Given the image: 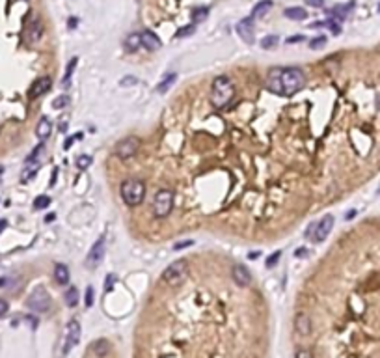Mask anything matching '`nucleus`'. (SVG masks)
Masks as SVG:
<instances>
[{"label":"nucleus","instance_id":"f257e3e1","mask_svg":"<svg viewBox=\"0 0 380 358\" xmlns=\"http://www.w3.org/2000/svg\"><path fill=\"white\" fill-rule=\"evenodd\" d=\"M306 84V75L300 67H272L267 75V88L276 95H295Z\"/></svg>","mask_w":380,"mask_h":358},{"label":"nucleus","instance_id":"f03ea898","mask_svg":"<svg viewBox=\"0 0 380 358\" xmlns=\"http://www.w3.org/2000/svg\"><path fill=\"white\" fill-rule=\"evenodd\" d=\"M233 95H235V84L229 77L225 75H220L212 80L211 84V103L212 106L216 108H222V106L229 105L231 103Z\"/></svg>","mask_w":380,"mask_h":358},{"label":"nucleus","instance_id":"7ed1b4c3","mask_svg":"<svg viewBox=\"0 0 380 358\" xmlns=\"http://www.w3.org/2000/svg\"><path fill=\"white\" fill-rule=\"evenodd\" d=\"M120 194L129 207H136L146 198V183L142 179H125L120 187Z\"/></svg>","mask_w":380,"mask_h":358},{"label":"nucleus","instance_id":"20e7f679","mask_svg":"<svg viewBox=\"0 0 380 358\" xmlns=\"http://www.w3.org/2000/svg\"><path fill=\"white\" fill-rule=\"evenodd\" d=\"M189 276V261L187 260H176L174 263H170L166 271L162 273V280L166 282L168 286H179L183 284Z\"/></svg>","mask_w":380,"mask_h":358},{"label":"nucleus","instance_id":"39448f33","mask_svg":"<svg viewBox=\"0 0 380 358\" xmlns=\"http://www.w3.org/2000/svg\"><path fill=\"white\" fill-rule=\"evenodd\" d=\"M174 207V194L168 189L157 190L155 198H153V215L157 218H166L172 213Z\"/></svg>","mask_w":380,"mask_h":358},{"label":"nucleus","instance_id":"423d86ee","mask_svg":"<svg viewBox=\"0 0 380 358\" xmlns=\"http://www.w3.org/2000/svg\"><path fill=\"white\" fill-rule=\"evenodd\" d=\"M26 306H28L32 312H35V314H45V312L50 308V295L47 293V289L37 286L28 295Z\"/></svg>","mask_w":380,"mask_h":358},{"label":"nucleus","instance_id":"0eeeda50","mask_svg":"<svg viewBox=\"0 0 380 358\" xmlns=\"http://www.w3.org/2000/svg\"><path fill=\"white\" fill-rule=\"evenodd\" d=\"M43 142L39 144V146H35L34 151L26 157V166H24V172H22V181H30V177H34L35 176V172L39 170V166H41V155H43Z\"/></svg>","mask_w":380,"mask_h":358},{"label":"nucleus","instance_id":"6e6552de","mask_svg":"<svg viewBox=\"0 0 380 358\" xmlns=\"http://www.w3.org/2000/svg\"><path fill=\"white\" fill-rule=\"evenodd\" d=\"M138 149H140V140L136 136H127V138L116 144V155L120 157L121 161H127V159L134 157L138 153Z\"/></svg>","mask_w":380,"mask_h":358},{"label":"nucleus","instance_id":"1a4fd4ad","mask_svg":"<svg viewBox=\"0 0 380 358\" xmlns=\"http://www.w3.org/2000/svg\"><path fill=\"white\" fill-rule=\"evenodd\" d=\"M103 254H105V239L99 237L93 246L90 248V252L86 256V267L88 269H97L101 265V261H103Z\"/></svg>","mask_w":380,"mask_h":358},{"label":"nucleus","instance_id":"9d476101","mask_svg":"<svg viewBox=\"0 0 380 358\" xmlns=\"http://www.w3.org/2000/svg\"><path fill=\"white\" fill-rule=\"evenodd\" d=\"M332 228H334V217L332 215H324L319 222L315 224V233H313V243H323L324 239L330 235Z\"/></svg>","mask_w":380,"mask_h":358},{"label":"nucleus","instance_id":"9b49d317","mask_svg":"<svg viewBox=\"0 0 380 358\" xmlns=\"http://www.w3.org/2000/svg\"><path fill=\"white\" fill-rule=\"evenodd\" d=\"M80 340V325L78 321H69L67 325V334H65V345H63V355H69L71 349H75Z\"/></svg>","mask_w":380,"mask_h":358},{"label":"nucleus","instance_id":"f8f14e48","mask_svg":"<svg viewBox=\"0 0 380 358\" xmlns=\"http://www.w3.org/2000/svg\"><path fill=\"white\" fill-rule=\"evenodd\" d=\"M50 86H52V80H50V77L35 78L34 82H32V86H30V90H28V99H30V101H34V99L45 95V93L50 90Z\"/></svg>","mask_w":380,"mask_h":358},{"label":"nucleus","instance_id":"ddd939ff","mask_svg":"<svg viewBox=\"0 0 380 358\" xmlns=\"http://www.w3.org/2000/svg\"><path fill=\"white\" fill-rule=\"evenodd\" d=\"M43 37V24L39 19H32V21L26 24V32H24V39L30 45H35Z\"/></svg>","mask_w":380,"mask_h":358},{"label":"nucleus","instance_id":"4468645a","mask_svg":"<svg viewBox=\"0 0 380 358\" xmlns=\"http://www.w3.org/2000/svg\"><path fill=\"white\" fill-rule=\"evenodd\" d=\"M237 34L240 35V39L248 45H252L255 41V35H253V19L252 17H246L237 24Z\"/></svg>","mask_w":380,"mask_h":358},{"label":"nucleus","instance_id":"2eb2a0df","mask_svg":"<svg viewBox=\"0 0 380 358\" xmlns=\"http://www.w3.org/2000/svg\"><path fill=\"white\" fill-rule=\"evenodd\" d=\"M231 274H233V280H235V284L240 286V288H246V286L252 284V274H250V271H248L244 265H235L233 271H231Z\"/></svg>","mask_w":380,"mask_h":358},{"label":"nucleus","instance_id":"dca6fc26","mask_svg":"<svg viewBox=\"0 0 380 358\" xmlns=\"http://www.w3.org/2000/svg\"><path fill=\"white\" fill-rule=\"evenodd\" d=\"M140 39H142V47H146L148 50H159L162 47L161 37H159L155 32H151V30H144L140 34Z\"/></svg>","mask_w":380,"mask_h":358},{"label":"nucleus","instance_id":"f3484780","mask_svg":"<svg viewBox=\"0 0 380 358\" xmlns=\"http://www.w3.org/2000/svg\"><path fill=\"white\" fill-rule=\"evenodd\" d=\"M295 329H296V332H298L300 336H310L311 334V317L308 316V314H304V312L296 314Z\"/></svg>","mask_w":380,"mask_h":358},{"label":"nucleus","instance_id":"a211bd4d","mask_svg":"<svg viewBox=\"0 0 380 358\" xmlns=\"http://www.w3.org/2000/svg\"><path fill=\"white\" fill-rule=\"evenodd\" d=\"M50 133H52V123H50V119L47 116H43L35 125V136L41 142H45L50 136Z\"/></svg>","mask_w":380,"mask_h":358},{"label":"nucleus","instance_id":"6ab92c4d","mask_svg":"<svg viewBox=\"0 0 380 358\" xmlns=\"http://www.w3.org/2000/svg\"><path fill=\"white\" fill-rule=\"evenodd\" d=\"M54 278H56V284L67 286L69 284V269L65 267L63 263H56L54 265Z\"/></svg>","mask_w":380,"mask_h":358},{"label":"nucleus","instance_id":"aec40b11","mask_svg":"<svg viewBox=\"0 0 380 358\" xmlns=\"http://www.w3.org/2000/svg\"><path fill=\"white\" fill-rule=\"evenodd\" d=\"M283 15L291 19V21H304L306 17H308V11L304 9V7H298V6H293V7H287Z\"/></svg>","mask_w":380,"mask_h":358},{"label":"nucleus","instance_id":"412c9836","mask_svg":"<svg viewBox=\"0 0 380 358\" xmlns=\"http://www.w3.org/2000/svg\"><path fill=\"white\" fill-rule=\"evenodd\" d=\"M92 353L99 358H105L110 353V344L106 340H97V342L92 344Z\"/></svg>","mask_w":380,"mask_h":358},{"label":"nucleus","instance_id":"4be33fe9","mask_svg":"<svg viewBox=\"0 0 380 358\" xmlns=\"http://www.w3.org/2000/svg\"><path fill=\"white\" fill-rule=\"evenodd\" d=\"M270 7H272V2H270V0H261V2H257V4L253 6L250 17H252V19H259V17H263V15L267 13Z\"/></svg>","mask_w":380,"mask_h":358},{"label":"nucleus","instance_id":"5701e85b","mask_svg":"<svg viewBox=\"0 0 380 358\" xmlns=\"http://www.w3.org/2000/svg\"><path fill=\"white\" fill-rule=\"evenodd\" d=\"M176 80H177V73H168V75H166V77H164L161 82H159V86H157V91H159V93H164V91H168L172 86L176 84Z\"/></svg>","mask_w":380,"mask_h":358},{"label":"nucleus","instance_id":"b1692460","mask_svg":"<svg viewBox=\"0 0 380 358\" xmlns=\"http://www.w3.org/2000/svg\"><path fill=\"white\" fill-rule=\"evenodd\" d=\"M142 47V39H140V34H131L129 37L125 39V49L129 52H136V50Z\"/></svg>","mask_w":380,"mask_h":358},{"label":"nucleus","instance_id":"393cba45","mask_svg":"<svg viewBox=\"0 0 380 358\" xmlns=\"http://www.w3.org/2000/svg\"><path fill=\"white\" fill-rule=\"evenodd\" d=\"M78 289L77 288H69L65 291V304L69 306V308H75L78 304Z\"/></svg>","mask_w":380,"mask_h":358},{"label":"nucleus","instance_id":"a878e982","mask_svg":"<svg viewBox=\"0 0 380 358\" xmlns=\"http://www.w3.org/2000/svg\"><path fill=\"white\" fill-rule=\"evenodd\" d=\"M352 7H354V2H349L347 6H336L334 7V11H332V17H334V19H343Z\"/></svg>","mask_w":380,"mask_h":358},{"label":"nucleus","instance_id":"bb28decb","mask_svg":"<svg viewBox=\"0 0 380 358\" xmlns=\"http://www.w3.org/2000/svg\"><path fill=\"white\" fill-rule=\"evenodd\" d=\"M67 105H71V99H69V95H58L54 101H52V108L54 110H62V108H65Z\"/></svg>","mask_w":380,"mask_h":358},{"label":"nucleus","instance_id":"cd10ccee","mask_svg":"<svg viewBox=\"0 0 380 358\" xmlns=\"http://www.w3.org/2000/svg\"><path fill=\"white\" fill-rule=\"evenodd\" d=\"M278 43H280V37H278V35H265V37L261 39V47H263V49H274Z\"/></svg>","mask_w":380,"mask_h":358},{"label":"nucleus","instance_id":"c85d7f7f","mask_svg":"<svg viewBox=\"0 0 380 358\" xmlns=\"http://www.w3.org/2000/svg\"><path fill=\"white\" fill-rule=\"evenodd\" d=\"M50 205V198L49 196H45V194H41V196H37L34 200V209H47Z\"/></svg>","mask_w":380,"mask_h":358},{"label":"nucleus","instance_id":"c756f323","mask_svg":"<svg viewBox=\"0 0 380 358\" xmlns=\"http://www.w3.org/2000/svg\"><path fill=\"white\" fill-rule=\"evenodd\" d=\"M77 63H78V58H71V62L67 63V69H65V75H63V84L69 82V78H71V75H73L75 67H77Z\"/></svg>","mask_w":380,"mask_h":358},{"label":"nucleus","instance_id":"7c9ffc66","mask_svg":"<svg viewBox=\"0 0 380 358\" xmlns=\"http://www.w3.org/2000/svg\"><path fill=\"white\" fill-rule=\"evenodd\" d=\"M207 13H209V9H207V7H196V9L192 11V15H194V17H192V21L199 22L201 19H205V17H207Z\"/></svg>","mask_w":380,"mask_h":358},{"label":"nucleus","instance_id":"2f4dec72","mask_svg":"<svg viewBox=\"0 0 380 358\" xmlns=\"http://www.w3.org/2000/svg\"><path fill=\"white\" fill-rule=\"evenodd\" d=\"M90 164H92V157H90V155H80L77 159V166L80 170H86Z\"/></svg>","mask_w":380,"mask_h":358},{"label":"nucleus","instance_id":"473e14b6","mask_svg":"<svg viewBox=\"0 0 380 358\" xmlns=\"http://www.w3.org/2000/svg\"><path fill=\"white\" fill-rule=\"evenodd\" d=\"M323 45H326V37H324V35H319V37H315V39H311L310 41L311 49H321Z\"/></svg>","mask_w":380,"mask_h":358},{"label":"nucleus","instance_id":"72a5a7b5","mask_svg":"<svg viewBox=\"0 0 380 358\" xmlns=\"http://www.w3.org/2000/svg\"><path fill=\"white\" fill-rule=\"evenodd\" d=\"M280 258H282V252L278 250V252H274V254H272V256H270V258H268V260H267V267H268V269H270V267H274L276 263L280 261Z\"/></svg>","mask_w":380,"mask_h":358},{"label":"nucleus","instance_id":"f704fd0d","mask_svg":"<svg viewBox=\"0 0 380 358\" xmlns=\"http://www.w3.org/2000/svg\"><path fill=\"white\" fill-rule=\"evenodd\" d=\"M84 302H86V308H90V306L93 304V288H92V286H88V289H86Z\"/></svg>","mask_w":380,"mask_h":358},{"label":"nucleus","instance_id":"c9c22d12","mask_svg":"<svg viewBox=\"0 0 380 358\" xmlns=\"http://www.w3.org/2000/svg\"><path fill=\"white\" fill-rule=\"evenodd\" d=\"M189 34H194V24H189V26H183V28L179 30L176 34V37H185V35Z\"/></svg>","mask_w":380,"mask_h":358},{"label":"nucleus","instance_id":"e433bc0d","mask_svg":"<svg viewBox=\"0 0 380 358\" xmlns=\"http://www.w3.org/2000/svg\"><path fill=\"white\" fill-rule=\"evenodd\" d=\"M295 358H315V357H313L310 351H306V349H298Z\"/></svg>","mask_w":380,"mask_h":358},{"label":"nucleus","instance_id":"4c0bfd02","mask_svg":"<svg viewBox=\"0 0 380 358\" xmlns=\"http://www.w3.org/2000/svg\"><path fill=\"white\" fill-rule=\"evenodd\" d=\"M315 224L317 222H311V224L308 226V230H306V237L308 239H313V233H315Z\"/></svg>","mask_w":380,"mask_h":358},{"label":"nucleus","instance_id":"58836bf2","mask_svg":"<svg viewBox=\"0 0 380 358\" xmlns=\"http://www.w3.org/2000/svg\"><path fill=\"white\" fill-rule=\"evenodd\" d=\"M306 4H310L311 7H323L324 0H306Z\"/></svg>","mask_w":380,"mask_h":358},{"label":"nucleus","instance_id":"ea45409f","mask_svg":"<svg viewBox=\"0 0 380 358\" xmlns=\"http://www.w3.org/2000/svg\"><path fill=\"white\" fill-rule=\"evenodd\" d=\"M6 312H7V302L4 301V299H0V317L4 316Z\"/></svg>","mask_w":380,"mask_h":358},{"label":"nucleus","instance_id":"a19ab883","mask_svg":"<svg viewBox=\"0 0 380 358\" xmlns=\"http://www.w3.org/2000/svg\"><path fill=\"white\" fill-rule=\"evenodd\" d=\"M129 84H136V78L134 77H125L121 80V86H129Z\"/></svg>","mask_w":380,"mask_h":358},{"label":"nucleus","instance_id":"79ce46f5","mask_svg":"<svg viewBox=\"0 0 380 358\" xmlns=\"http://www.w3.org/2000/svg\"><path fill=\"white\" fill-rule=\"evenodd\" d=\"M114 278H116L114 274H108V278H106V289H108V291H110L114 286Z\"/></svg>","mask_w":380,"mask_h":358},{"label":"nucleus","instance_id":"37998d69","mask_svg":"<svg viewBox=\"0 0 380 358\" xmlns=\"http://www.w3.org/2000/svg\"><path fill=\"white\" fill-rule=\"evenodd\" d=\"M304 37L302 35H291V37H287V43H296V41H302Z\"/></svg>","mask_w":380,"mask_h":358},{"label":"nucleus","instance_id":"c03bdc74","mask_svg":"<svg viewBox=\"0 0 380 358\" xmlns=\"http://www.w3.org/2000/svg\"><path fill=\"white\" fill-rule=\"evenodd\" d=\"M306 254H308V250H306V248H298V250L295 252V256H296V258H304Z\"/></svg>","mask_w":380,"mask_h":358},{"label":"nucleus","instance_id":"a18cd8bd","mask_svg":"<svg viewBox=\"0 0 380 358\" xmlns=\"http://www.w3.org/2000/svg\"><path fill=\"white\" fill-rule=\"evenodd\" d=\"M6 226H7V220H6V218H0V233L6 230Z\"/></svg>","mask_w":380,"mask_h":358},{"label":"nucleus","instance_id":"49530a36","mask_svg":"<svg viewBox=\"0 0 380 358\" xmlns=\"http://www.w3.org/2000/svg\"><path fill=\"white\" fill-rule=\"evenodd\" d=\"M192 245V241H185V243H179V245H176V248H183V246H189Z\"/></svg>","mask_w":380,"mask_h":358},{"label":"nucleus","instance_id":"de8ad7c7","mask_svg":"<svg viewBox=\"0 0 380 358\" xmlns=\"http://www.w3.org/2000/svg\"><path fill=\"white\" fill-rule=\"evenodd\" d=\"M54 218H56V215H54V213H50V215H47V218H45V220H47V222H50V220H54Z\"/></svg>","mask_w":380,"mask_h":358},{"label":"nucleus","instance_id":"09e8293b","mask_svg":"<svg viewBox=\"0 0 380 358\" xmlns=\"http://www.w3.org/2000/svg\"><path fill=\"white\" fill-rule=\"evenodd\" d=\"M259 256V252H252V254H248V258H252V260H255Z\"/></svg>","mask_w":380,"mask_h":358},{"label":"nucleus","instance_id":"8fccbe9b","mask_svg":"<svg viewBox=\"0 0 380 358\" xmlns=\"http://www.w3.org/2000/svg\"><path fill=\"white\" fill-rule=\"evenodd\" d=\"M71 144H73V138H67V140H65V149L69 148Z\"/></svg>","mask_w":380,"mask_h":358},{"label":"nucleus","instance_id":"3c124183","mask_svg":"<svg viewBox=\"0 0 380 358\" xmlns=\"http://www.w3.org/2000/svg\"><path fill=\"white\" fill-rule=\"evenodd\" d=\"M67 24H69V28H71V26H75V24H77V21H75V19L71 21V19H69V22H67Z\"/></svg>","mask_w":380,"mask_h":358},{"label":"nucleus","instance_id":"603ef678","mask_svg":"<svg viewBox=\"0 0 380 358\" xmlns=\"http://www.w3.org/2000/svg\"><path fill=\"white\" fill-rule=\"evenodd\" d=\"M377 106H379V110H380V93H379V97H377Z\"/></svg>","mask_w":380,"mask_h":358}]
</instances>
